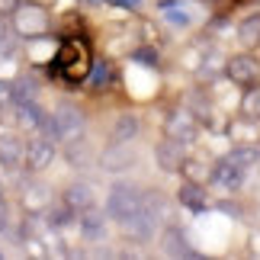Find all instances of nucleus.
Masks as SVG:
<instances>
[{"label": "nucleus", "mask_w": 260, "mask_h": 260, "mask_svg": "<svg viewBox=\"0 0 260 260\" xmlns=\"http://www.w3.org/2000/svg\"><path fill=\"white\" fill-rule=\"evenodd\" d=\"M177 199H180V206L189 209V212H203V209H206V189L199 183H193V180H186V183L180 186Z\"/></svg>", "instance_id": "a211bd4d"}, {"label": "nucleus", "mask_w": 260, "mask_h": 260, "mask_svg": "<svg viewBox=\"0 0 260 260\" xmlns=\"http://www.w3.org/2000/svg\"><path fill=\"white\" fill-rule=\"evenodd\" d=\"M228 157H235L241 167H254V164L260 161V148H257V145H238V148H232V151H228Z\"/></svg>", "instance_id": "5701e85b"}, {"label": "nucleus", "mask_w": 260, "mask_h": 260, "mask_svg": "<svg viewBox=\"0 0 260 260\" xmlns=\"http://www.w3.org/2000/svg\"><path fill=\"white\" fill-rule=\"evenodd\" d=\"M161 13H164L167 23L177 26V29H183V26L193 23V13H189L183 4H177V0H161Z\"/></svg>", "instance_id": "6ab92c4d"}, {"label": "nucleus", "mask_w": 260, "mask_h": 260, "mask_svg": "<svg viewBox=\"0 0 260 260\" xmlns=\"http://www.w3.org/2000/svg\"><path fill=\"white\" fill-rule=\"evenodd\" d=\"M225 74H228V81L238 84V87H251L257 81V74H260V64L251 55H235L232 61L225 64Z\"/></svg>", "instance_id": "9b49d317"}, {"label": "nucleus", "mask_w": 260, "mask_h": 260, "mask_svg": "<svg viewBox=\"0 0 260 260\" xmlns=\"http://www.w3.org/2000/svg\"><path fill=\"white\" fill-rule=\"evenodd\" d=\"M13 52H16V32L7 23H0V58H7Z\"/></svg>", "instance_id": "a878e982"}, {"label": "nucleus", "mask_w": 260, "mask_h": 260, "mask_svg": "<svg viewBox=\"0 0 260 260\" xmlns=\"http://www.w3.org/2000/svg\"><path fill=\"white\" fill-rule=\"evenodd\" d=\"M13 29H16V36H26V39L39 36V32L48 29V16L39 7L23 4V7H16V13H13Z\"/></svg>", "instance_id": "423d86ee"}, {"label": "nucleus", "mask_w": 260, "mask_h": 260, "mask_svg": "<svg viewBox=\"0 0 260 260\" xmlns=\"http://www.w3.org/2000/svg\"><path fill=\"white\" fill-rule=\"evenodd\" d=\"M244 177H247V167H241L235 157H228V154L212 167V183H215L218 189H225V193H235V189H241Z\"/></svg>", "instance_id": "39448f33"}, {"label": "nucleus", "mask_w": 260, "mask_h": 260, "mask_svg": "<svg viewBox=\"0 0 260 260\" xmlns=\"http://www.w3.org/2000/svg\"><path fill=\"white\" fill-rule=\"evenodd\" d=\"M142 199H145V193L135 183L116 180V183L109 186V196H106V215L113 218L116 225H122L128 215H135L138 209H142Z\"/></svg>", "instance_id": "f257e3e1"}, {"label": "nucleus", "mask_w": 260, "mask_h": 260, "mask_svg": "<svg viewBox=\"0 0 260 260\" xmlns=\"http://www.w3.org/2000/svg\"><path fill=\"white\" fill-rule=\"evenodd\" d=\"M238 39L244 45H260V13H247L238 23Z\"/></svg>", "instance_id": "aec40b11"}, {"label": "nucleus", "mask_w": 260, "mask_h": 260, "mask_svg": "<svg viewBox=\"0 0 260 260\" xmlns=\"http://www.w3.org/2000/svg\"><path fill=\"white\" fill-rule=\"evenodd\" d=\"M77 225H81V235L87 241H103L106 238V228H109V215L100 212V209H84L81 218H77Z\"/></svg>", "instance_id": "f8f14e48"}, {"label": "nucleus", "mask_w": 260, "mask_h": 260, "mask_svg": "<svg viewBox=\"0 0 260 260\" xmlns=\"http://www.w3.org/2000/svg\"><path fill=\"white\" fill-rule=\"evenodd\" d=\"M164 135L174 138V142H180V145L196 142V135H199L196 116L186 113V109H174V113H167V119H164Z\"/></svg>", "instance_id": "7ed1b4c3"}, {"label": "nucleus", "mask_w": 260, "mask_h": 260, "mask_svg": "<svg viewBox=\"0 0 260 260\" xmlns=\"http://www.w3.org/2000/svg\"><path fill=\"white\" fill-rule=\"evenodd\" d=\"M157 225H161V218H157L151 209L145 206V199H142V209H138L135 215H128L119 228H122L125 238H132V241H148V238L157 232Z\"/></svg>", "instance_id": "20e7f679"}, {"label": "nucleus", "mask_w": 260, "mask_h": 260, "mask_svg": "<svg viewBox=\"0 0 260 260\" xmlns=\"http://www.w3.org/2000/svg\"><path fill=\"white\" fill-rule=\"evenodd\" d=\"M135 164V151L128 148V142H109V148L103 154H100V167H103L106 174H122V171H128V167Z\"/></svg>", "instance_id": "1a4fd4ad"}, {"label": "nucleus", "mask_w": 260, "mask_h": 260, "mask_svg": "<svg viewBox=\"0 0 260 260\" xmlns=\"http://www.w3.org/2000/svg\"><path fill=\"white\" fill-rule=\"evenodd\" d=\"M84 128H87V119H84L81 109H77L74 103H58V106H55V113L48 116V122H45V128H42V135L55 138V142H64V138L81 135Z\"/></svg>", "instance_id": "f03ea898"}, {"label": "nucleus", "mask_w": 260, "mask_h": 260, "mask_svg": "<svg viewBox=\"0 0 260 260\" xmlns=\"http://www.w3.org/2000/svg\"><path fill=\"white\" fill-rule=\"evenodd\" d=\"M36 84L32 77H16L13 81V103H26V100H36Z\"/></svg>", "instance_id": "b1692460"}, {"label": "nucleus", "mask_w": 260, "mask_h": 260, "mask_svg": "<svg viewBox=\"0 0 260 260\" xmlns=\"http://www.w3.org/2000/svg\"><path fill=\"white\" fill-rule=\"evenodd\" d=\"M132 58H135V61H142L145 68H157V52H154V48H138Z\"/></svg>", "instance_id": "cd10ccee"}, {"label": "nucleus", "mask_w": 260, "mask_h": 260, "mask_svg": "<svg viewBox=\"0 0 260 260\" xmlns=\"http://www.w3.org/2000/svg\"><path fill=\"white\" fill-rule=\"evenodd\" d=\"M0 109H13V81H0Z\"/></svg>", "instance_id": "bb28decb"}, {"label": "nucleus", "mask_w": 260, "mask_h": 260, "mask_svg": "<svg viewBox=\"0 0 260 260\" xmlns=\"http://www.w3.org/2000/svg\"><path fill=\"white\" fill-rule=\"evenodd\" d=\"M241 113L247 119H260V87H251L241 100Z\"/></svg>", "instance_id": "393cba45"}, {"label": "nucleus", "mask_w": 260, "mask_h": 260, "mask_svg": "<svg viewBox=\"0 0 260 260\" xmlns=\"http://www.w3.org/2000/svg\"><path fill=\"white\" fill-rule=\"evenodd\" d=\"M0 199H7V196H4V183H0Z\"/></svg>", "instance_id": "c85d7f7f"}, {"label": "nucleus", "mask_w": 260, "mask_h": 260, "mask_svg": "<svg viewBox=\"0 0 260 260\" xmlns=\"http://www.w3.org/2000/svg\"><path fill=\"white\" fill-rule=\"evenodd\" d=\"M64 203L77 209V212H84V209H93L96 206V196H93V186L90 183H71L64 193Z\"/></svg>", "instance_id": "f3484780"}, {"label": "nucleus", "mask_w": 260, "mask_h": 260, "mask_svg": "<svg viewBox=\"0 0 260 260\" xmlns=\"http://www.w3.org/2000/svg\"><path fill=\"white\" fill-rule=\"evenodd\" d=\"M26 164V145L13 135H4L0 138V167L4 171H19Z\"/></svg>", "instance_id": "4468645a"}, {"label": "nucleus", "mask_w": 260, "mask_h": 260, "mask_svg": "<svg viewBox=\"0 0 260 260\" xmlns=\"http://www.w3.org/2000/svg\"><path fill=\"white\" fill-rule=\"evenodd\" d=\"M183 148H186V145L174 142V138H164V142H157V148H154V161H157V167H161L164 174L183 171V164H186V151H183Z\"/></svg>", "instance_id": "6e6552de"}, {"label": "nucleus", "mask_w": 260, "mask_h": 260, "mask_svg": "<svg viewBox=\"0 0 260 260\" xmlns=\"http://www.w3.org/2000/svg\"><path fill=\"white\" fill-rule=\"evenodd\" d=\"M61 154H64V161L71 164L74 171H84V167L90 164V145H87L84 132L74 135V138H64V142H61Z\"/></svg>", "instance_id": "2eb2a0df"}, {"label": "nucleus", "mask_w": 260, "mask_h": 260, "mask_svg": "<svg viewBox=\"0 0 260 260\" xmlns=\"http://www.w3.org/2000/svg\"><path fill=\"white\" fill-rule=\"evenodd\" d=\"M13 119L19 128H29V132H42L48 122V113L36 100H26V103H13Z\"/></svg>", "instance_id": "9d476101"}, {"label": "nucleus", "mask_w": 260, "mask_h": 260, "mask_svg": "<svg viewBox=\"0 0 260 260\" xmlns=\"http://www.w3.org/2000/svg\"><path fill=\"white\" fill-rule=\"evenodd\" d=\"M161 251L167 257H199L196 247H189L186 235L180 232V228H174V225H167L164 232H161Z\"/></svg>", "instance_id": "ddd939ff"}, {"label": "nucleus", "mask_w": 260, "mask_h": 260, "mask_svg": "<svg viewBox=\"0 0 260 260\" xmlns=\"http://www.w3.org/2000/svg\"><path fill=\"white\" fill-rule=\"evenodd\" d=\"M109 81H113V71H109V64H106V61H96L93 68H90V74H87V84L93 87V90H103V87H109Z\"/></svg>", "instance_id": "4be33fe9"}, {"label": "nucleus", "mask_w": 260, "mask_h": 260, "mask_svg": "<svg viewBox=\"0 0 260 260\" xmlns=\"http://www.w3.org/2000/svg\"><path fill=\"white\" fill-rule=\"evenodd\" d=\"M138 132H142V122H138V116H135V113H122V116H119L116 122H113L109 142H119V145L128 142V145H132L135 138H138Z\"/></svg>", "instance_id": "dca6fc26"}, {"label": "nucleus", "mask_w": 260, "mask_h": 260, "mask_svg": "<svg viewBox=\"0 0 260 260\" xmlns=\"http://www.w3.org/2000/svg\"><path fill=\"white\" fill-rule=\"evenodd\" d=\"M74 212L77 209H71V206H55L52 212H48V225L55 228V232H61V228H68V225H74Z\"/></svg>", "instance_id": "412c9836"}, {"label": "nucleus", "mask_w": 260, "mask_h": 260, "mask_svg": "<svg viewBox=\"0 0 260 260\" xmlns=\"http://www.w3.org/2000/svg\"><path fill=\"white\" fill-rule=\"evenodd\" d=\"M52 161H55V138H48V135L39 132L32 142L26 145V167L32 174H39V171H45Z\"/></svg>", "instance_id": "0eeeda50"}]
</instances>
